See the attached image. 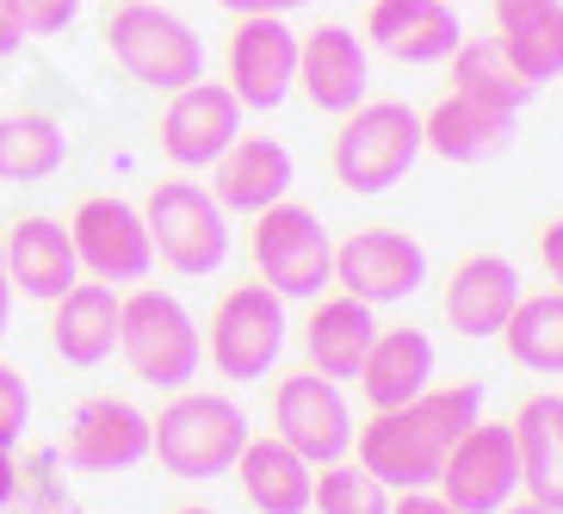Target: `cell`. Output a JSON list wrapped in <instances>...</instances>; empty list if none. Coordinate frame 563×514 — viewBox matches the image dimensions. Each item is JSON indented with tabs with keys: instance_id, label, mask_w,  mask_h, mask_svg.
<instances>
[{
	"instance_id": "1",
	"label": "cell",
	"mask_w": 563,
	"mask_h": 514,
	"mask_svg": "<svg viewBox=\"0 0 563 514\" xmlns=\"http://www.w3.org/2000/svg\"><path fill=\"white\" fill-rule=\"evenodd\" d=\"M483 422V391L477 384H428L402 409H372L360 434V464L384 490H428L446 464L452 440Z\"/></svg>"
},
{
	"instance_id": "2",
	"label": "cell",
	"mask_w": 563,
	"mask_h": 514,
	"mask_svg": "<svg viewBox=\"0 0 563 514\" xmlns=\"http://www.w3.org/2000/svg\"><path fill=\"white\" fill-rule=\"evenodd\" d=\"M249 447V415L242 403L223 391H174V403H162V415H150V452L162 459L167 478L205 483L223 478Z\"/></svg>"
},
{
	"instance_id": "3",
	"label": "cell",
	"mask_w": 563,
	"mask_h": 514,
	"mask_svg": "<svg viewBox=\"0 0 563 514\" xmlns=\"http://www.w3.org/2000/svg\"><path fill=\"white\" fill-rule=\"evenodd\" d=\"M118 353L150 391H186L205 365V335L174 292L131 285L118 298Z\"/></svg>"
},
{
	"instance_id": "4",
	"label": "cell",
	"mask_w": 563,
	"mask_h": 514,
	"mask_svg": "<svg viewBox=\"0 0 563 514\" xmlns=\"http://www.w3.org/2000/svg\"><path fill=\"white\" fill-rule=\"evenodd\" d=\"M415 155H421V112L402 100H360L353 112H341L329 162L347 193L378 199L415 167Z\"/></svg>"
},
{
	"instance_id": "5",
	"label": "cell",
	"mask_w": 563,
	"mask_h": 514,
	"mask_svg": "<svg viewBox=\"0 0 563 514\" xmlns=\"http://www.w3.org/2000/svg\"><path fill=\"white\" fill-rule=\"evenodd\" d=\"M106 51H112V63L124 68L136 87H155V94H180L186 81L205 75L199 32H192L180 13L155 7V0L106 7Z\"/></svg>"
},
{
	"instance_id": "6",
	"label": "cell",
	"mask_w": 563,
	"mask_h": 514,
	"mask_svg": "<svg viewBox=\"0 0 563 514\" xmlns=\"http://www.w3.org/2000/svg\"><path fill=\"white\" fill-rule=\"evenodd\" d=\"M254 273H261L266 292H279V298H322L334 285V242L322 230V217L310 205H266L254 211Z\"/></svg>"
},
{
	"instance_id": "7",
	"label": "cell",
	"mask_w": 563,
	"mask_h": 514,
	"mask_svg": "<svg viewBox=\"0 0 563 514\" xmlns=\"http://www.w3.org/2000/svg\"><path fill=\"white\" fill-rule=\"evenodd\" d=\"M143 223H150L155 261L186 273V280H205L223 266L230 254V211L192 181H162L143 205Z\"/></svg>"
},
{
	"instance_id": "8",
	"label": "cell",
	"mask_w": 563,
	"mask_h": 514,
	"mask_svg": "<svg viewBox=\"0 0 563 514\" xmlns=\"http://www.w3.org/2000/svg\"><path fill=\"white\" fill-rule=\"evenodd\" d=\"M285 335H291V322H285V298L254 280V285H235V292L217 298L211 341H205V348H211V365L223 372V379L254 384V379H266V372L279 365Z\"/></svg>"
},
{
	"instance_id": "9",
	"label": "cell",
	"mask_w": 563,
	"mask_h": 514,
	"mask_svg": "<svg viewBox=\"0 0 563 514\" xmlns=\"http://www.w3.org/2000/svg\"><path fill=\"white\" fill-rule=\"evenodd\" d=\"M273 434L310 464L347 459L353 452V409L341 379H322L316 365H298L273 384Z\"/></svg>"
},
{
	"instance_id": "10",
	"label": "cell",
	"mask_w": 563,
	"mask_h": 514,
	"mask_svg": "<svg viewBox=\"0 0 563 514\" xmlns=\"http://www.w3.org/2000/svg\"><path fill=\"white\" fill-rule=\"evenodd\" d=\"M223 87L242 100V112H279L298 94V32L279 13L235 19L223 51Z\"/></svg>"
},
{
	"instance_id": "11",
	"label": "cell",
	"mask_w": 563,
	"mask_h": 514,
	"mask_svg": "<svg viewBox=\"0 0 563 514\" xmlns=\"http://www.w3.org/2000/svg\"><path fill=\"white\" fill-rule=\"evenodd\" d=\"M68 242H75L81 273H93L106 285H136V280H150V266H155V242H150L143 211L131 199H112V193L81 199V211L68 217Z\"/></svg>"
},
{
	"instance_id": "12",
	"label": "cell",
	"mask_w": 563,
	"mask_h": 514,
	"mask_svg": "<svg viewBox=\"0 0 563 514\" xmlns=\"http://www.w3.org/2000/svg\"><path fill=\"white\" fill-rule=\"evenodd\" d=\"M428 280V254L409 230H390V223H372V230H353L347 242H334V285L360 304H402L421 292Z\"/></svg>"
},
{
	"instance_id": "13",
	"label": "cell",
	"mask_w": 563,
	"mask_h": 514,
	"mask_svg": "<svg viewBox=\"0 0 563 514\" xmlns=\"http://www.w3.org/2000/svg\"><path fill=\"white\" fill-rule=\"evenodd\" d=\"M440 496L459 514H496L520 496V452H514L508 422H477L452 440L446 464H440Z\"/></svg>"
},
{
	"instance_id": "14",
	"label": "cell",
	"mask_w": 563,
	"mask_h": 514,
	"mask_svg": "<svg viewBox=\"0 0 563 514\" xmlns=\"http://www.w3.org/2000/svg\"><path fill=\"white\" fill-rule=\"evenodd\" d=\"M242 136V100L223 81H186L162 106V155L174 167H211Z\"/></svg>"
},
{
	"instance_id": "15",
	"label": "cell",
	"mask_w": 563,
	"mask_h": 514,
	"mask_svg": "<svg viewBox=\"0 0 563 514\" xmlns=\"http://www.w3.org/2000/svg\"><path fill=\"white\" fill-rule=\"evenodd\" d=\"M68 464L87 478H112L131 471L136 459H150V415L124 397H93L68 415V440H63Z\"/></svg>"
},
{
	"instance_id": "16",
	"label": "cell",
	"mask_w": 563,
	"mask_h": 514,
	"mask_svg": "<svg viewBox=\"0 0 563 514\" xmlns=\"http://www.w3.org/2000/svg\"><path fill=\"white\" fill-rule=\"evenodd\" d=\"M0 266H7V285L19 298H37V304H56L81 280V261H75L63 217H19L13 230L0 236Z\"/></svg>"
},
{
	"instance_id": "17",
	"label": "cell",
	"mask_w": 563,
	"mask_h": 514,
	"mask_svg": "<svg viewBox=\"0 0 563 514\" xmlns=\"http://www.w3.org/2000/svg\"><path fill=\"white\" fill-rule=\"evenodd\" d=\"M372 87V63L360 51V32H347L341 19L316 25L310 37H298V94L316 106V112H353Z\"/></svg>"
},
{
	"instance_id": "18",
	"label": "cell",
	"mask_w": 563,
	"mask_h": 514,
	"mask_svg": "<svg viewBox=\"0 0 563 514\" xmlns=\"http://www.w3.org/2000/svg\"><path fill=\"white\" fill-rule=\"evenodd\" d=\"M514 118L508 106L471 100V94H446L440 106L421 112V150H433L452 167H483L514 150Z\"/></svg>"
},
{
	"instance_id": "19",
	"label": "cell",
	"mask_w": 563,
	"mask_h": 514,
	"mask_svg": "<svg viewBox=\"0 0 563 514\" xmlns=\"http://www.w3.org/2000/svg\"><path fill=\"white\" fill-rule=\"evenodd\" d=\"M298 181V167H291V150H285L279 136H261V131H242L230 150L211 162V199L223 211H266V205H279Z\"/></svg>"
},
{
	"instance_id": "20",
	"label": "cell",
	"mask_w": 563,
	"mask_h": 514,
	"mask_svg": "<svg viewBox=\"0 0 563 514\" xmlns=\"http://www.w3.org/2000/svg\"><path fill=\"white\" fill-rule=\"evenodd\" d=\"M520 298L527 292H520V273H514L508 254H464L452 266L446 292H440V310L464 341H489V335H501V322L514 316Z\"/></svg>"
},
{
	"instance_id": "21",
	"label": "cell",
	"mask_w": 563,
	"mask_h": 514,
	"mask_svg": "<svg viewBox=\"0 0 563 514\" xmlns=\"http://www.w3.org/2000/svg\"><path fill=\"white\" fill-rule=\"evenodd\" d=\"M365 32L397 63H446L464 44V25H459L452 0H372Z\"/></svg>"
},
{
	"instance_id": "22",
	"label": "cell",
	"mask_w": 563,
	"mask_h": 514,
	"mask_svg": "<svg viewBox=\"0 0 563 514\" xmlns=\"http://www.w3.org/2000/svg\"><path fill=\"white\" fill-rule=\"evenodd\" d=\"M433 384V341L421 329H378L360 360V397L365 409H402Z\"/></svg>"
},
{
	"instance_id": "23",
	"label": "cell",
	"mask_w": 563,
	"mask_h": 514,
	"mask_svg": "<svg viewBox=\"0 0 563 514\" xmlns=\"http://www.w3.org/2000/svg\"><path fill=\"white\" fill-rule=\"evenodd\" d=\"M514 452H520V496L563 508V397L539 391L514 409Z\"/></svg>"
},
{
	"instance_id": "24",
	"label": "cell",
	"mask_w": 563,
	"mask_h": 514,
	"mask_svg": "<svg viewBox=\"0 0 563 514\" xmlns=\"http://www.w3.org/2000/svg\"><path fill=\"white\" fill-rule=\"evenodd\" d=\"M51 348L68 365H106L118 353V292L106 280H75L56 298Z\"/></svg>"
},
{
	"instance_id": "25",
	"label": "cell",
	"mask_w": 563,
	"mask_h": 514,
	"mask_svg": "<svg viewBox=\"0 0 563 514\" xmlns=\"http://www.w3.org/2000/svg\"><path fill=\"white\" fill-rule=\"evenodd\" d=\"M230 471H235L242 502H249L254 514H303V508H310L316 464L298 459L279 434H261V440L249 434V447H242V459H235Z\"/></svg>"
},
{
	"instance_id": "26",
	"label": "cell",
	"mask_w": 563,
	"mask_h": 514,
	"mask_svg": "<svg viewBox=\"0 0 563 514\" xmlns=\"http://www.w3.org/2000/svg\"><path fill=\"white\" fill-rule=\"evenodd\" d=\"M378 335V316L372 304L334 292L310 310V329H303V365H316L322 379H360V360Z\"/></svg>"
},
{
	"instance_id": "27",
	"label": "cell",
	"mask_w": 563,
	"mask_h": 514,
	"mask_svg": "<svg viewBox=\"0 0 563 514\" xmlns=\"http://www.w3.org/2000/svg\"><path fill=\"white\" fill-rule=\"evenodd\" d=\"M446 63H452V94H471V100H489V106H508V112H520V106L539 94V87H532L527 75L508 63L501 37H464Z\"/></svg>"
},
{
	"instance_id": "28",
	"label": "cell",
	"mask_w": 563,
	"mask_h": 514,
	"mask_svg": "<svg viewBox=\"0 0 563 514\" xmlns=\"http://www.w3.org/2000/svg\"><path fill=\"white\" fill-rule=\"evenodd\" d=\"M501 341H508L514 365H527L539 379H563V292L520 298L514 316L501 322Z\"/></svg>"
},
{
	"instance_id": "29",
	"label": "cell",
	"mask_w": 563,
	"mask_h": 514,
	"mask_svg": "<svg viewBox=\"0 0 563 514\" xmlns=\"http://www.w3.org/2000/svg\"><path fill=\"white\" fill-rule=\"evenodd\" d=\"M68 162V136L44 112H7L0 118V181H51Z\"/></svg>"
},
{
	"instance_id": "30",
	"label": "cell",
	"mask_w": 563,
	"mask_h": 514,
	"mask_svg": "<svg viewBox=\"0 0 563 514\" xmlns=\"http://www.w3.org/2000/svg\"><path fill=\"white\" fill-rule=\"evenodd\" d=\"M310 508L316 514H390V490H384L360 459H329L310 478Z\"/></svg>"
},
{
	"instance_id": "31",
	"label": "cell",
	"mask_w": 563,
	"mask_h": 514,
	"mask_svg": "<svg viewBox=\"0 0 563 514\" xmlns=\"http://www.w3.org/2000/svg\"><path fill=\"white\" fill-rule=\"evenodd\" d=\"M508 63L527 75L532 87H545L563 75V0H551L545 13H532L527 25H514V32H496Z\"/></svg>"
},
{
	"instance_id": "32",
	"label": "cell",
	"mask_w": 563,
	"mask_h": 514,
	"mask_svg": "<svg viewBox=\"0 0 563 514\" xmlns=\"http://www.w3.org/2000/svg\"><path fill=\"white\" fill-rule=\"evenodd\" d=\"M25 422H32V384L19 365L0 360V452H13L25 440Z\"/></svg>"
},
{
	"instance_id": "33",
	"label": "cell",
	"mask_w": 563,
	"mask_h": 514,
	"mask_svg": "<svg viewBox=\"0 0 563 514\" xmlns=\"http://www.w3.org/2000/svg\"><path fill=\"white\" fill-rule=\"evenodd\" d=\"M13 7L25 19V32H68L81 13V0H13Z\"/></svg>"
},
{
	"instance_id": "34",
	"label": "cell",
	"mask_w": 563,
	"mask_h": 514,
	"mask_svg": "<svg viewBox=\"0 0 563 514\" xmlns=\"http://www.w3.org/2000/svg\"><path fill=\"white\" fill-rule=\"evenodd\" d=\"M539 266H545L551 292H563V217H551L545 230H539Z\"/></svg>"
},
{
	"instance_id": "35",
	"label": "cell",
	"mask_w": 563,
	"mask_h": 514,
	"mask_svg": "<svg viewBox=\"0 0 563 514\" xmlns=\"http://www.w3.org/2000/svg\"><path fill=\"white\" fill-rule=\"evenodd\" d=\"M390 514H459V508L428 483V490H397V496H390Z\"/></svg>"
},
{
	"instance_id": "36",
	"label": "cell",
	"mask_w": 563,
	"mask_h": 514,
	"mask_svg": "<svg viewBox=\"0 0 563 514\" xmlns=\"http://www.w3.org/2000/svg\"><path fill=\"white\" fill-rule=\"evenodd\" d=\"M551 0H489V13H496V32H514V25H527L532 13H545Z\"/></svg>"
},
{
	"instance_id": "37",
	"label": "cell",
	"mask_w": 563,
	"mask_h": 514,
	"mask_svg": "<svg viewBox=\"0 0 563 514\" xmlns=\"http://www.w3.org/2000/svg\"><path fill=\"white\" fill-rule=\"evenodd\" d=\"M223 13H235V19H249V13H298V7H310V0H217Z\"/></svg>"
},
{
	"instance_id": "38",
	"label": "cell",
	"mask_w": 563,
	"mask_h": 514,
	"mask_svg": "<svg viewBox=\"0 0 563 514\" xmlns=\"http://www.w3.org/2000/svg\"><path fill=\"white\" fill-rule=\"evenodd\" d=\"M25 37H32V32H25L19 7H13V0H0V56H13L19 44H25Z\"/></svg>"
},
{
	"instance_id": "39",
	"label": "cell",
	"mask_w": 563,
	"mask_h": 514,
	"mask_svg": "<svg viewBox=\"0 0 563 514\" xmlns=\"http://www.w3.org/2000/svg\"><path fill=\"white\" fill-rule=\"evenodd\" d=\"M13 452H0V514H7V502H13Z\"/></svg>"
},
{
	"instance_id": "40",
	"label": "cell",
	"mask_w": 563,
	"mask_h": 514,
	"mask_svg": "<svg viewBox=\"0 0 563 514\" xmlns=\"http://www.w3.org/2000/svg\"><path fill=\"white\" fill-rule=\"evenodd\" d=\"M496 514H563V508H545V502H532V496H514L508 508H496Z\"/></svg>"
},
{
	"instance_id": "41",
	"label": "cell",
	"mask_w": 563,
	"mask_h": 514,
	"mask_svg": "<svg viewBox=\"0 0 563 514\" xmlns=\"http://www.w3.org/2000/svg\"><path fill=\"white\" fill-rule=\"evenodd\" d=\"M7 316H13V285L0 280V341H7Z\"/></svg>"
},
{
	"instance_id": "42",
	"label": "cell",
	"mask_w": 563,
	"mask_h": 514,
	"mask_svg": "<svg viewBox=\"0 0 563 514\" xmlns=\"http://www.w3.org/2000/svg\"><path fill=\"white\" fill-rule=\"evenodd\" d=\"M174 514H211V508H174Z\"/></svg>"
},
{
	"instance_id": "43",
	"label": "cell",
	"mask_w": 563,
	"mask_h": 514,
	"mask_svg": "<svg viewBox=\"0 0 563 514\" xmlns=\"http://www.w3.org/2000/svg\"><path fill=\"white\" fill-rule=\"evenodd\" d=\"M106 7H136V0H106Z\"/></svg>"
},
{
	"instance_id": "44",
	"label": "cell",
	"mask_w": 563,
	"mask_h": 514,
	"mask_svg": "<svg viewBox=\"0 0 563 514\" xmlns=\"http://www.w3.org/2000/svg\"><path fill=\"white\" fill-rule=\"evenodd\" d=\"M0 280H7V266H0Z\"/></svg>"
},
{
	"instance_id": "45",
	"label": "cell",
	"mask_w": 563,
	"mask_h": 514,
	"mask_svg": "<svg viewBox=\"0 0 563 514\" xmlns=\"http://www.w3.org/2000/svg\"><path fill=\"white\" fill-rule=\"evenodd\" d=\"M452 7H459V0H452Z\"/></svg>"
}]
</instances>
